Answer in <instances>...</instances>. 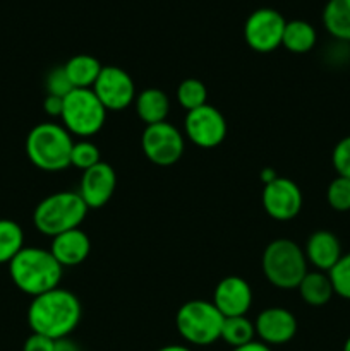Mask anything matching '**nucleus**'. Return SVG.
<instances>
[{"label": "nucleus", "mask_w": 350, "mask_h": 351, "mask_svg": "<svg viewBox=\"0 0 350 351\" xmlns=\"http://www.w3.org/2000/svg\"><path fill=\"white\" fill-rule=\"evenodd\" d=\"M74 139L62 123L43 122L34 125L26 137L27 160L43 171H62L71 167Z\"/></svg>", "instance_id": "obj_3"}, {"label": "nucleus", "mask_w": 350, "mask_h": 351, "mask_svg": "<svg viewBox=\"0 0 350 351\" xmlns=\"http://www.w3.org/2000/svg\"><path fill=\"white\" fill-rule=\"evenodd\" d=\"M220 339L226 343L232 348L247 345V343L256 339V328L250 319L246 315H235V317H225L222 326V335Z\"/></svg>", "instance_id": "obj_23"}, {"label": "nucleus", "mask_w": 350, "mask_h": 351, "mask_svg": "<svg viewBox=\"0 0 350 351\" xmlns=\"http://www.w3.org/2000/svg\"><path fill=\"white\" fill-rule=\"evenodd\" d=\"M256 336L268 346H280L292 341L297 335V319L288 308L268 307L254 321Z\"/></svg>", "instance_id": "obj_14"}, {"label": "nucleus", "mask_w": 350, "mask_h": 351, "mask_svg": "<svg viewBox=\"0 0 350 351\" xmlns=\"http://www.w3.org/2000/svg\"><path fill=\"white\" fill-rule=\"evenodd\" d=\"M331 163L338 177L350 178V136L340 139L333 147Z\"/></svg>", "instance_id": "obj_30"}, {"label": "nucleus", "mask_w": 350, "mask_h": 351, "mask_svg": "<svg viewBox=\"0 0 350 351\" xmlns=\"http://www.w3.org/2000/svg\"><path fill=\"white\" fill-rule=\"evenodd\" d=\"M232 351H271V346H268V345H264V343L254 339V341L247 343V345H244V346H239V348H232Z\"/></svg>", "instance_id": "obj_34"}, {"label": "nucleus", "mask_w": 350, "mask_h": 351, "mask_svg": "<svg viewBox=\"0 0 350 351\" xmlns=\"http://www.w3.org/2000/svg\"><path fill=\"white\" fill-rule=\"evenodd\" d=\"M141 149L156 167H174L185 149V136L170 122L144 127L141 134Z\"/></svg>", "instance_id": "obj_8"}, {"label": "nucleus", "mask_w": 350, "mask_h": 351, "mask_svg": "<svg viewBox=\"0 0 350 351\" xmlns=\"http://www.w3.org/2000/svg\"><path fill=\"white\" fill-rule=\"evenodd\" d=\"M261 267L268 283L278 290H297L309 271L304 249L290 239H277L268 243Z\"/></svg>", "instance_id": "obj_5"}, {"label": "nucleus", "mask_w": 350, "mask_h": 351, "mask_svg": "<svg viewBox=\"0 0 350 351\" xmlns=\"http://www.w3.org/2000/svg\"><path fill=\"white\" fill-rule=\"evenodd\" d=\"M65 74L74 89H91L102 72L103 65L93 55L78 53L64 64Z\"/></svg>", "instance_id": "obj_19"}, {"label": "nucleus", "mask_w": 350, "mask_h": 351, "mask_svg": "<svg viewBox=\"0 0 350 351\" xmlns=\"http://www.w3.org/2000/svg\"><path fill=\"white\" fill-rule=\"evenodd\" d=\"M285 17L271 7L256 9L244 24L246 43L257 53H270L281 47L285 31Z\"/></svg>", "instance_id": "obj_10"}, {"label": "nucleus", "mask_w": 350, "mask_h": 351, "mask_svg": "<svg viewBox=\"0 0 350 351\" xmlns=\"http://www.w3.org/2000/svg\"><path fill=\"white\" fill-rule=\"evenodd\" d=\"M62 108H64V98L47 95L43 99V110L51 119H60Z\"/></svg>", "instance_id": "obj_32"}, {"label": "nucleus", "mask_w": 350, "mask_h": 351, "mask_svg": "<svg viewBox=\"0 0 350 351\" xmlns=\"http://www.w3.org/2000/svg\"><path fill=\"white\" fill-rule=\"evenodd\" d=\"M263 208L270 218L277 221H290L302 209V191L294 180L287 177H277L273 182L264 185Z\"/></svg>", "instance_id": "obj_12"}, {"label": "nucleus", "mask_w": 350, "mask_h": 351, "mask_svg": "<svg viewBox=\"0 0 350 351\" xmlns=\"http://www.w3.org/2000/svg\"><path fill=\"white\" fill-rule=\"evenodd\" d=\"M88 211L78 191H60L38 202L33 213V225L41 235L54 239L69 230L81 228Z\"/></svg>", "instance_id": "obj_4"}, {"label": "nucleus", "mask_w": 350, "mask_h": 351, "mask_svg": "<svg viewBox=\"0 0 350 351\" xmlns=\"http://www.w3.org/2000/svg\"><path fill=\"white\" fill-rule=\"evenodd\" d=\"M82 317L81 300L65 288L38 295L27 307V324L36 335L58 341L69 338Z\"/></svg>", "instance_id": "obj_1"}, {"label": "nucleus", "mask_w": 350, "mask_h": 351, "mask_svg": "<svg viewBox=\"0 0 350 351\" xmlns=\"http://www.w3.org/2000/svg\"><path fill=\"white\" fill-rule=\"evenodd\" d=\"M304 254L307 264H311L316 271H323V273H328L343 256L338 237L328 230H318V232L312 233L305 242Z\"/></svg>", "instance_id": "obj_17"}, {"label": "nucleus", "mask_w": 350, "mask_h": 351, "mask_svg": "<svg viewBox=\"0 0 350 351\" xmlns=\"http://www.w3.org/2000/svg\"><path fill=\"white\" fill-rule=\"evenodd\" d=\"M297 290L301 298L304 300V304L311 305V307H323L335 295L328 273H323V271L316 269L307 271V274L301 281Z\"/></svg>", "instance_id": "obj_20"}, {"label": "nucleus", "mask_w": 350, "mask_h": 351, "mask_svg": "<svg viewBox=\"0 0 350 351\" xmlns=\"http://www.w3.org/2000/svg\"><path fill=\"white\" fill-rule=\"evenodd\" d=\"M106 113L93 89H72L64 98L60 122L71 136L89 139L103 129Z\"/></svg>", "instance_id": "obj_7"}, {"label": "nucleus", "mask_w": 350, "mask_h": 351, "mask_svg": "<svg viewBox=\"0 0 350 351\" xmlns=\"http://www.w3.org/2000/svg\"><path fill=\"white\" fill-rule=\"evenodd\" d=\"M326 201L335 211H350V178H333L326 189Z\"/></svg>", "instance_id": "obj_27"}, {"label": "nucleus", "mask_w": 350, "mask_h": 351, "mask_svg": "<svg viewBox=\"0 0 350 351\" xmlns=\"http://www.w3.org/2000/svg\"><path fill=\"white\" fill-rule=\"evenodd\" d=\"M54 351H82V350L81 346H79L75 341H72L71 338H64L55 341Z\"/></svg>", "instance_id": "obj_33"}, {"label": "nucleus", "mask_w": 350, "mask_h": 351, "mask_svg": "<svg viewBox=\"0 0 350 351\" xmlns=\"http://www.w3.org/2000/svg\"><path fill=\"white\" fill-rule=\"evenodd\" d=\"M156 351H192L189 348L187 345H167V346H161Z\"/></svg>", "instance_id": "obj_36"}, {"label": "nucleus", "mask_w": 350, "mask_h": 351, "mask_svg": "<svg viewBox=\"0 0 350 351\" xmlns=\"http://www.w3.org/2000/svg\"><path fill=\"white\" fill-rule=\"evenodd\" d=\"M318 33L314 26L304 19L287 21L281 38V47L287 48L292 53H307L314 48Z\"/></svg>", "instance_id": "obj_21"}, {"label": "nucleus", "mask_w": 350, "mask_h": 351, "mask_svg": "<svg viewBox=\"0 0 350 351\" xmlns=\"http://www.w3.org/2000/svg\"><path fill=\"white\" fill-rule=\"evenodd\" d=\"M211 302L223 317L246 315L253 305V288L244 278L226 276L215 287Z\"/></svg>", "instance_id": "obj_15"}, {"label": "nucleus", "mask_w": 350, "mask_h": 351, "mask_svg": "<svg viewBox=\"0 0 350 351\" xmlns=\"http://www.w3.org/2000/svg\"><path fill=\"white\" fill-rule=\"evenodd\" d=\"M9 274L17 290L34 298L60 287L64 267L48 249L24 245L9 263Z\"/></svg>", "instance_id": "obj_2"}, {"label": "nucleus", "mask_w": 350, "mask_h": 351, "mask_svg": "<svg viewBox=\"0 0 350 351\" xmlns=\"http://www.w3.org/2000/svg\"><path fill=\"white\" fill-rule=\"evenodd\" d=\"M117 189V173L106 161H100L89 170L82 171L78 194L88 209H100L112 199Z\"/></svg>", "instance_id": "obj_13"}, {"label": "nucleus", "mask_w": 350, "mask_h": 351, "mask_svg": "<svg viewBox=\"0 0 350 351\" xmlns=\"http://www.w3.org/2000/svg\"><path fill=\"white\" fill-rule=\"evenodd\" d=\"M226 130L229 127L223 113L209 103L185 113L184 136L194 146L202 149L220 146L225 141Z\"/></svg>", "instance_id": "obj_9"}, {"label": "nucleus", "mask_w": 350, "mask_h": 351, "mask_svg": "<svg viewBox=\"0 0 350 351\" xmlns=\"http://www.w3.org/2000/svg\"><path fill=\"white\" fill-rule=\"evenodd\" d=\"M45 89H47V95L58 96V98H65L74 89L71 81H69L67 74H65L64 65L51 69L48 72L47 77H45Z\"/></svg>", "instance_id": "obj_29"}, {"label": "nucleus", "mask_w": 350, "mask_h": 351, "mask_svg": "<svg viewBox=\"0 0 350 351\" xmlns=\"http://www.w3.org/2000/svg\"><path fill=\"white\" fill-rule=\"evenodd\" d=\"M23 249V228L12 219L0 218V264H9Z\"/></svg>", "instance_id": "obj_24"}, {"label": "nucleus", "mask_w": 350, "mask_h": 351, "mask_svg": "<svg viewBox=\"0 0 350 351\" xmlns=\"http://www.w3.org/2000/svg\"><path fill=\"white\" fill-rule=\"evenodd\" d=\"M323 24L333 38L350 43V0H328L323 9Z\"/></svg>", "instance_id": "obj_22"}, {"label": "nucleus", "mask_w": 350, "mask_h": 351, "mask_svg": "<svg viewBox=\"0 0 350 351\" xmlns=\"http://www.w3.org/2000/svg\"><path fill=\"white\" fill-rule=\"evenodd\" d=\"M62 267H74L84 263L91 254V240L81 228L69 230L51 239L48 249Z\"/></svg>", "instance_id": "obj_16"}, {"label": "nucleus", "mask_w": 350, "mask_h": 351, "mask_svg": "<svg viewBox=\"0 0 350 351\" xmlns=\"http://www.w3.org/2000/svg\"><path fill=\"white\" fill-rule=\"evenodd\" d=\"M177 101L185 112H191L208 103V89L199 79H184L177 88Z\"/></svg>", "instance_id": "obj_25"}, {"label": "nucleus", "mask_w": 350, "mask_h": 351, "mask_svg": "<svg viewBox=\"0 0 350 351\" xmlns=\"http://www.w3.org/2000/svg\"><path fill=\"white\" fill-rule=\"evenodd\" d=\"M100 161H102V154L95 143H91L89 139H79L78 143H74L71 153V167L86 171L98 165Z\"/></svg>", "instance_id": "obj_26"}, {"label": "nucleus", "mask_w": 350, "mask_h": 351, "mask_svg": "<svg viewBox=\"0 0 350 351\" xmlns=\"http://www.w3.org/2000/svg\"><path fill=\"white\" fill-rule=\"evenodd\" d=\"M54 339L47 338V336L36 335V332H31V336H27V339L23 345V351H54Z\"/></svg>", "instance_id": "obj_31"}, {"label": "nucleus", "mask_w": 350, "mask_h": 351, "mask_svg": "<svg viewBox=\"0 0 350 351\" xmlns=\"http://www.w3.org/2000/svg\"><path fill=\"white\" fill-rule=\"evenodd\" d=\"M134 108L137 117L144 125H153V123L165 122L170 113V99L167 93L158 88H148L137 93L134 99Z\"/></svg>", "instance_id": "obj_18"}, {"label": "nucleus", "mask_w": 350, "mask_h": 351, "mask_svg": "<svg viewBox=\"0 0 350 351\" xmlns=\"http://www.w3.org/2000/svg\"><path fill=\"white\" fill-rule=\"evenodd\" d=\"M328 276L331 280L335 295L350 300V252L340 257L338 263L328 271Z\"/></svg>", "instance_id": "obj_28"}, {"label": "nucleus", "mask_w": 350, "mask_h": 351, "mask_svg": "<svg viewBox=\"0 0 350 351\" xmlns=\"http://www.w3.org/2000/svg\"><path fill=\"white\" fill-rule=\"evenodd\" d=\"M91 89L106 112H122L129 108L137 96L130 74L117 65H103Z\"/></svg>", "instance_id": "obj_11"}, {"label": "nucleus", "mask_w": 350, "mask_h": 351, "mask_svg": "<svg viewBox=\"0 0 350 351\" xmlns=\"http://www.w3.org/2000/svg\"><path fill=\"white\" fill-rule=\"evenodd\" d=\"M223 315L209 300H189L175 314V328L187 345L209 346L222 335Z\"/></svg>", "instance_id": "obj_6"}, {"label": "nucleus", "mask_w": 350, "mask_h": 351, "mask_svg": "<svg viewBox=\"0 0 350 351\" xmlns=\"http://www.w3.org/2000/svg\"><path fill=\"white\" fill-rule=\"evenodd\" d=\"M278 175L275 173V170H271V168H266V170L261 171V180H263V184H270V182H273L275 178H277Z\"/></svg>", "instance_id": "obj_35"}, {"label": "nucleus", "mask_w": 350, "mask_h": 351, "mask_svg": "<svg viewBox=\"0 0 350 351\" xmlns=\"http://www.w3.org/2000/svg\"><path fill=\"white\" fill-rule=\"evenodd\" d=\"M343 351H350V336H349V338H347L345 345H343Z\"/></svg>", "instance_id": "obj_37"}]
</instances>
